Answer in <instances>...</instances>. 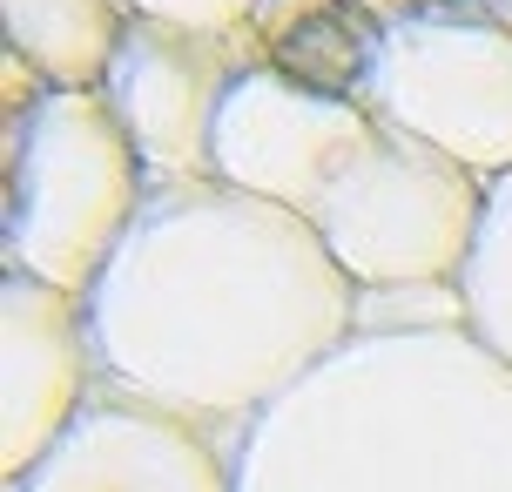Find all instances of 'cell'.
Instances as JSON below:
<instances>
[{
	"mask_svg": "<svg viewBox=\"0 0 512 492\" xmlns=\"http://www.w3.org/2000/svg\"><path fill=\"white\" fill-rule=\"evenodd\" d=\"M486 189L492 182L459 156L378 122L358 156L324 182L310 223L358 290L459 284L486 223Z\"/></svg>",
	"mask_w": 512,
	"mask_h": 492,
	"instance_id": "277c9868",
	"label": "cell"
},
{
	"mask_svg": "<svg viewBox=\"0 0 512 492\" xmlns=\"http://www.w3.org/2000/svg\"><path fill=\"white\" fill-rule=\"evenodd\" d=\"M88 331L108 391L230 439L358 337V284L304 209L182 176L149 182L88 290Z\"/></svg>",
	"mask_w": 512,
	"mask_h": 492,
	"instance_id": "6da1fadb",
	"label": "cell"
},
{
	"mask_svg": "<svg viewBox=\"0 0 512 492\" xmlns=\"http://www.w3.org/2000/svg\"><path fill=\"white\" fill-rule=\"evenodd\" d=\"M459 290H465V324L512 364V169L492 176L486 189V223H479L472 263L459 270Z\"/></svg>",
	"mask_w": 512,
	"mask_h": 492,
	"instance_id": "7c38bea8",
	"label": "cell"
},
{
	"mask_svg": "<svg viewBox=\"0 0 512 492\" xmlns=\"http://www.w3.org/2000/svg\"><path fill=\"white\" fill-rule=\"evenodd\" d=\"M465 324L459 284H384L358 290V331H452Z\"/></svg>",
	"mask_w": 512,
	"mask_h": 492,
	"instance_id": "4fadbf2b",
	"label": "cell"
},
{
	"mask_svg": "<svg viewBox=\"0 0 512 492\" xmlns=\"http://www.w3.org/2000/svg\"><path fill=\"white\" fill-rule=\"evenodd\" d=\"M7 54H21L48 88H102L122 48V0H0Z\"/></svg>",
	"mask_w": 512,
	"mask_h": 492,
	"instance_id": "8fae6325",
	"label": "cell"
},
{
	"mask_svg": "<svg viewBox=\"0 0 512 492\" xmlns=\"http://www.w3.org/2000/svg\"><path fill=\"white\" fill-rule=\"evenodd\" d=\"M371 129H378V115L358 95H331L317 81L283 75L277 61H250L223 95L209 176L310 216L324 182L358 156V142Z\"/></svg>",
	"mask_w": 512,
	"mask_h": 492,
	"instance_id": "8992f818",
	"label": "cell"
},
{
	"mask_svg": "<svg viewBox=\"0 0 512 492\" xmlns=\"http://www.w3.org/2000/svg\"><path fill=\"white\" fill-rule=\"evenodd\" d=\"M102 391V358L88 331V297L34 277H0V472L41 466L61 432Z\"/></svg>",
	"mask_w": 512,
	"mask_h": 492,
	"instance_id": "ba28073f",
	"label": "cell"
},
{
	"mask_svg": "<svg viewBox=\"0 0 512 492\" xmlns=\"http://www.w3.org/2000/svg\"><path fill=\"white\" fill-rule=\"evenodd\" d=\"M378 7L364 0H256V41L270 48L283 75L317 81L331 95H358L364 102V81H371V61H378L384 41Z\"/></svg>",
	"mask_w": 512,
	"mask_h": 492,
	"instance_id": "30bf717a",
	"label": "cell"
},
{
	"mask_svg": "<svg viewBox=\"0 0 512 492\" xmlns=\"http://www.w3.org/2000/svg\"><path fill=\"white\" fill-rule=\"evenodd\" d=\"M149 196L102 88H48L7 115V270L88 297Z\"/></svg>",
	"mask_w": 512,
	"mask_h": 492,
	"instance_id": "3957f363",
	"label": "cell"
},
{
	"mask_svg": "<svg viewBox=\"0 0 512 492\" xmlns=\"http://www.w3.org/2000/svg\"><path fill=\"white\" fill-rule=\"evenodd\" d=\"M236 492H512V364L472 324L358 331L230 432Z\"/></svg>",
	"mask_w": 512,
	"mask_h": 492,
	"instance_id": "7a4b0ae2",
	"label": "cell"
},
{
	"mask_svg": "<svg viewBox=\"0 0 512 492\" xmlns=\"http://www.w3.org/2000/svg\"><path fill=\"white\" fill-rule=\"evenodd\" d=\"M135 21H169V27H196V34H223L243 41L256 27V0H122Z\"/></svg>",
	"mask_w": 512,
	"mask_h": 492,
	"instance_id": "5bb4252c",
	"label": "cell"
},
{
	"mask_svg": "<svg viewBox=\"0 0 512 492\" xmlns=\"http://www.w3.org/2000/svg\"><path fill=\"white\" fill-rule=\"evenodd\" d=\"M7 492H236V472L223 432L102 385L61 445L7 479Z\"/></svg>",
	"mask_w": 512,
	"mask_h": 492,
	"instance_id": "9c48e42d",
	"label": "cell"
},
{
	"mask_svg": "<svg viewBox=\"0 0 512 492\" xmlns=\"http://www.w3.org/2000/svg\"><path fill=\"white\" fill-rule=\"evenodd\" d=\"M364 108L391 129L459 156L479 176L512 169V27L479 14H418L384 21Z\"/></svg>",
	"mask_w": 512,
	"mask_h": 492,
	"instance_id": "5b68a950",
	"label": "cell"
},
{
	"mask_svg": "<svg viewBox=\"0 0 512 492\" xmlns=\"http://www.w3.org/2000/svg\"><path fill=\"white\" fill-rule=\"evenodd\" d=\"M243 68L250 61H236V41H223V34L128 14L122 48L102 75V95L115 108V122L128 129L149 182L209 176L216 115H223V95Z\"/></svg>",
	"mask_w": 512,
	"mask_h": 492,
	"instance_id": "52a82bcc",
	"label": "cell"
}]
</instances>
